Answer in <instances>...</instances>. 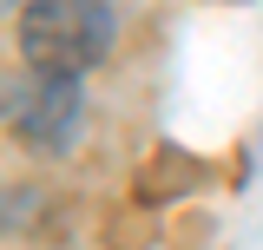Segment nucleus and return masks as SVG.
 I'll list each match as a JSON object with an SVG mask.
<instances>
[{"mask_svg":"<svg viewBox=\"0 0 263 250\" xmlns=\"http://www.w3.org/2000/svg\"><path fill=\"white\" fill-rule=\"evenodd\" d=\"M119 13L105 0H33L20 13V60L40 73H92L112 53Z\"/></svg>","mask_w":263,"mask_h":250,"instance_id":"1","label":"nucleus"},{"mask_svg":"<svg viewBox=\"0 0 263 250\" xmlns=\"http://www.w3.org/2000/svg\"><path fill=\"white\" fill-rule=\"evenodd\" d=\"M0 112H7V125H13V132H20V145L66 152V145L79 138L86 99H79V79H72V73H40V66H27L20 79H7Z\"/></svg>","mask_w":263,"mask_h":250,"instance_id":"2","label":"nucleus"}]
</instances>
